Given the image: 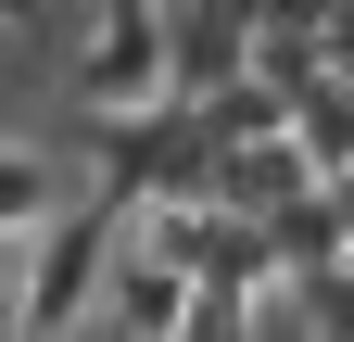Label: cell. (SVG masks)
I'll use <instances>...</instances> for the list:
<instances>
[{
    "mask_svg": "<svg viewBox=\"0 0 354 342\" xmlns=\"http://www.w3.org/2000/svg\"><path fill=\"white\" fill-rule=\"evenodd\" d=\"M102 279V216H51L38 228V267H26V330H64Z\"/></svg>",
    "mask_w": 354,
    "mask_h": 342,
    "instance_id": "2",
    "label": "cell"
},
{
    "mask_svg": "<svg viewBox=\"0 0 354 342\" xmlns=\"http://www.w3.org/2000/svg\"><path fill=\"white\" fill-rule=\"evenodd\" d=\"M0 228H51V165L26 140H0Z\"/></svg>",
    "mask_w": 354,
    "mask_h": 342,
    "instance_id": "4",
    "label": "cell"
},
{
    "mask_svg": "<svg viewBox=\"0 0 354 342\" xmlns=\"http://www.w3.org/2000/svg\"><path fill=\"white\" fill-rule=\"evenodd\" d=\"M266 190H291V152H241L228 165V203H266Z\"/></svg>",
    "mask_w": 354,
    "mask_h": 342,
    "instance_id": "7",
    "label": "cell"
},
{
    "mask_svg": "<svg viewBox=\"0 0 354 342\" xmlns=\"http://www.w3.org/2000/svg\"><path fill=\"white\" fill-rule=\"evenodd\" d=\"M76 89L88 102H152L165 89V13H102V38L76 51Z\"/></svg>",
    "mask_w": 354,
    "mask_h": 342,
    "instance_id": "1",
    "label": "cell"
},
{
    "mask_svg": "<svg viewBox=\"0 0 354 342\" xmlns=\"http://www.w3.org/2000/svg\"><path fill=\"white\" fill-rule=\"evenodd\" d=\"M0 342H26V279H0Z\"/></svg>",
    "mask_w": 354,
    "mask_h": 342,
    "instance_id": "8",
    "label": "cell"
},
{
    "mask_svg": "<svg viewBox=\"0 0 354 342\" xmlns=\"http://www.w3.org/2000/svg\"><path fill=\"white\" fill-rule=\"evenodd\" d=\"M114 305H127V330H140V342H165V330H177V267H152V253H140Z\"/></svg>",
    "mask_w": 354,
    "mask_h": 342,
    "instance_id": "5",
    "label": "cell"
},
{
    "mask_svg": "<svg viewBox=\"0 0 354 342\" xmlns=\"http://www.w3.org/2000/svg\"><path fill=\"white\" fill-rule=\"evenodd\" d=\"M241 64H253L241 13H177L165 26V76H177V89H241Z\"/></svg>",
    "mask_w": 354,
    "mask_h": 342,
    "instance_id": "3",
    "label": "cell"
},
{
    "mask_svg": "<svg viewBox=\"0 0 354 342\" xmlns=\"http://www.w3.org/2000/svg\"><path fill=\"white\" fill-rule=\"evenodd\" d=\"M304 152H317V165H354V102H304Z\"/></svg>",
    "mask_w": 354,
    "mask_h": 342,
    "instance_id": "6",
    "label": "cell"
}]
</instances>
